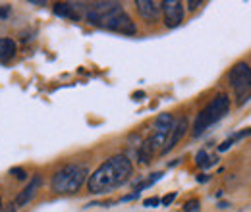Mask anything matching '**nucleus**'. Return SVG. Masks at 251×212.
I'll return each mask as SVG.
<instances>
[{
    "instance_id": "ddd939ff",
    "label": "nucleus",
    "mask_w": 251,
    "mask_h": 212,
    "mask_svg": "<svg viewBox=\"0 0 251 212\" xmlns=\"http://www.w3.org/2000/svg\"><path fill=\"white\" fill-rule=\"evenodd\" d=\"M195 162H197V166H201V168H209V166L217 164V158H215V156H209L207 151H199L197 156H195Z\"/></svg>"
},
{
    "instance_id": "4468645a",
    "label": "nucleus",
    "mask_w": 251,
    "mask_h": 212,
    "mask_svg": "<svg viewBox=\"0 0 251 212\" xmlns=\"http://www.w3.org/2000/svg\"><path fill=\"white\" fill-rule=\"evenodd\" d=\"M160 178H162V174H160V172H157V174H153V176H151L149 180H145V182H143V183H139V185L135 187V191L139 193V191H143L145 187H151V185H153V183H155V182H158Z\"/></svg>"
},
{
    "instance_id": "1a4fd4ad",
    "label": "nucleus",
    "mask_w": 251,
    "mask_h": 212,
    "mask_svg": "<svg viewBox=\"0 0 251 212\" xmlns=\"http://www.w3.org/2000/svg\"><path fill=\"white\" fill-rule=\"evenodd\" d=\"M41 183H43V178L39 176V174H35L31 178V182L25 185V189L16 197V207H25L29 201H31L33 197L37 195V191H39V187H41Z\"/></svg>"
},
{
    "instance_id": "f03ea898",
    "label": "nucleus",
    "mask_w": 251,
    "mask_h": 212,
    "mask_svg": "<svg viewBox=\"0 0 251 212\" xmlns=\"http://www.w3.org/2000/svg\"><path fill=\"white\" fill-rule=\"evenodd\" d=\"M85 18L93 25L116 31L122 35H135L137 33L135 24L131 22V18L122 10V6L118 2H93L87 8Z\"/></svg>"
},
{
    "instance_id": "5701e85b",
    "label": "nucleus",
    "mask_w": 251,
    "mask_h": 212,
    "mask_svg": "<svg viewBox=\"0 0 251 212\" xmlns=\"http://www.w3.org/2000/svg\"><path fill=\"white\" fill-rule=\"evenodd\" d=\"M0 207H2V201H0Z\"/></svg>"
},
{
    "instance_id": "4be33fe9",
    "label": "nucleus",
    "mask_w": 251,
    "mask_h": 212,
    "mask_svg": "<svg viewBox=\"0 0 251 212\" xmlns=\"http://www.w3.org/2000/svg\"><path fill=\"white\" fill-rule=\"evenodd\" d=\"M6 212H14V207H10V209H8Z\"/></svg>"
},
{
    "instance_id": "dca6fc26",
    "label": "nucleus",
    "mask_w": 251,
    "mask_h": 212,
    "mask_svg": "<svg viewBox=\"0 0 251 212\" xmlns=\"http://www.w3.org/2000/svg\"><path fill=\"white\" fill-rule=\"evenodd\" d=\"M10 174H12V176H16V178H18V180H22V182H24V180H27V172H25L24 168H12V170H10Z\"/></svg>"
},
{
    "instance_id": "7ed1b4c3",
    "label": "nucleus",
    "mask_w": 251,
    "mask_h": 212,
    "mask_svg": "<svg viewBox=\"0 0 251 212\" xmlns=\"http://www.w3.org/2000/svg\"><path fill=\"white\" fill-rule=\"evenodd\" d=\"M172 127H174V118H172V114H160V116H157L151 135L147 137V141H145V143L141 145V149H139V160H141L143 164L151 162L153 154L162 152V145L168 143V137H170V133H172Z\"/></svg>"
},
{
    "instance_id": "20e7f679",
    "label": "nucleus",
    "mask_w": 251,
    "mask_h": 212,
    "mask_svg": "<svg viewBox=\"0 0 251 212\" xmlns=\"http://www.w3.org/2000/svg\"><path fill=\"white\" fill-rule=\"evenodd\" d=\"M87 176H89L87 166L77 164V162L66 164L52 176L50 187L58 195H74V193H77L81 189V185L85 183Z\"/></svg>"
},
{
    "instance_id": "6ab92c4d",
    "label": "nucleus",
    "mask_w": 251,
    "mask_h": 212,
    "mask_svg": "<svg viewBox=\"0 0 251 212\" xmlns=\"http://www.w3.org/2000/svg\"><path fill=\"white\" fill-rule=\"evenodd\" d=\"M199 6H201V2H197V0H189L188 2V8L191 10V12H193V10H197Z\"/></svg>"
},
{
    "instance_id": "9b49d317",
    "label": "nucleus",
    "mask_w": 251,
    "mask_h": 212,
    "mask_svg": "<svg viewBox=\"0 0 251 212\" xmlns=\"http://www.w3.org/2000/svg\"><path fill=\"white\" fill-rule=\"evenodd\" d=\"M16 52H18V47L12 39H8V37L0 39V62H4V64L10 62L16 56Z\"/></svg>"
},
{
    "instance_id": "a211bd4d",
    "label": "nucleus",
    "mask_w": 251,
    "mask_h": 212,
    "mask_svg": "<svg viewBox=\"0 0 251 212\" xmlns=\"http://www.w3.org/2000/svg\"><path fill=\"white\" fill-rule=\"evenodd\" d=\"M158 203H160V199H158V197H151V199H145V203H143V205H145V207H157Z\"/></svg>"
},
{
    "instance_id": "6e6552de",
    "label": "nucleus",
    "mask_w": 251,
    "mask_h": 212,
    "mask_svg": "<svg viewBox=\"0 0 251 212\" xmlns=\"http://www.w3.org/2000/svg\"><path fill=\"white\" fill-rule=\"evenodd\" d=\"M135 8L139 12V16L147 22V24H155L160 18V4L153 2V0H137Z\"/></svg>"
},
{
    "instance_id": "412c9836",
    "label": "nucleus",
    "mask_w": 251,
    "mask_h": 212,
    "mask_svg": "<svg viewBox=\"0 0 251 212\" xmlns=\"http://www.w3.org/2000/svg\"><path fill=\"white\" fill-rule=\"evenodd\" d=\"M209 178H211V176H207V174H201V176H199V178H197V182H209Z\"/></svg>"
},
{
    "instance_id": "2eb2a0df",
    "label": "nucleus",
    "mask_w": 251,
    "mask_h": 212,
    "mask_svg": "<svg viewBox=\"0 0 251 212\" xmlns=\"http://www.w3.org/2000/svg\"><path fill=\"white\" fill-rule=\"evenodd\" d=\"M199 207H201V203L197 199H191L184 205V212H199Z\"/></svg>"
},
{
    "instance_id": "f8f14e48",
    "label": "nucleus",
    "mask_w": 251,
    "mask_h": 212,
    "mask_svg": "<svg viewBox=\"0 0 251 212\" xmlns=\"http://www.w3.org/2000/svg\"><path fill=\"white\" fill-rule=\"evenodd\" d=\"M54 14L60 16V18H70V20H79V14L75 12V6L74 4H66V2H58L54 4Z\"/></svg>"
},
{
    "instance_id": "423d86ee",
    "label": "nucleus",
    "mask_w": 251,
    "mask_h": 212,
    "mask_svg": "<svg viewBox=\"0 0 251 212\" xmlns=\"http://www.w3.org/2000/svg\"><path fill=\"white\" fill-rule=\"evenodd\" d=\"M228 81H230L232 89L236 93V96L240 98V102H244V96L251 91V68L246 62H238L230 70Z\"/></svg>"
},
{
    "instance_id": "aec40b11",
    "label": "nucleus",
    "mask_w": 251,
    "mask_h": 212,
    "mask_svg": "<svg viewBox=\"0 0 251 212\" xmlns=\"http://www.w3.org/2000/svg\"><path fill=\"white\" fill-rule=\"evenodd\" d=\"M8 14H10V6H2L0 8V18H6Z\"/></svg>"
},
{
    "instance_id": "0eeeda50",
    "label": "nucleus",
    "mask_w": 251,
    "mask_h": 212,
    "mask_svg": "<svg viewBox=\"0 0 251 212\" xmlns=\"http://www.w3.org/2000/svg\"><path fill=\"white\" fill-rule=\"evenodd\" d=\"M160 12L164 14V25L168 29H174L184 22V4L180 0L160 2Z\"/></svg>"
},
{
    "instance_id": "39448f33",
    "label": "nucleus",
    "mask_w": 251,
    "mask_h": 212,
    "mask_svg": "<svg viewBox=\"0 0 251 212\" xmlns=\"http://www.w3.org/2000/svg\"><path fill=\"white\" fill-rule=\"evenodd\" d=\"M230 110V98L228 94L220 93L217 94L195 118V123H193V137H199L203 135L211 125H215L217 121H220Z\"/></svg>"
},
{
    "instance_id": "f257e3e1",
    "label": "nucleus",
    "mask_w": 251,
    "mask_h": 212,
    "mask_svg": "<svg viewBox=\"0 0 251 212\" xmlns=\"http://www.w3.org/2000/svg\"><path fill=\"white\" fill-rule=\"evenodd\" d=\"M131 174H133V164L126 154L110 156L89 176L87 189L93 195L110 193V191H114V189H118L124 183L129 182Z\"/></svg>"
},
{
    "instance_id": "f3484780",
    "label": "nucleus",
    "mask_w": 251,
    "mask_h": 212,
    "mask_svg": "<svg viewBox=\"0 0 251 212\" xmlns=\"http://www.w3.org/2000/svg\"><path fill=\"white\" fill-rule=\"evenodd\" d=\"M174 199H176V193H170V195H166V197H162V201H160V203H162L164 207H168V205H170V203H172Z\"/></svg>"
},
{
    "instance_id": "9d476101",
    "label": "nucleus",
    "mask_w": 251,
    "mask_h": 212,
    "mask_svg": "<svg viewBox=\"0 0 251 212\" xmlns=\"http://www.w3.org/2000/svg\"><path fill=\"white\" fill-rule=\"evenodd\" d=\"M186 131H188V120H186V118H180V120L174 123V127H172L170 139H168L166 147L162 149V154H166L168 151H172V149H174V147L180 143V139L186 135Z\"/></svg>"
}]
</instances>
